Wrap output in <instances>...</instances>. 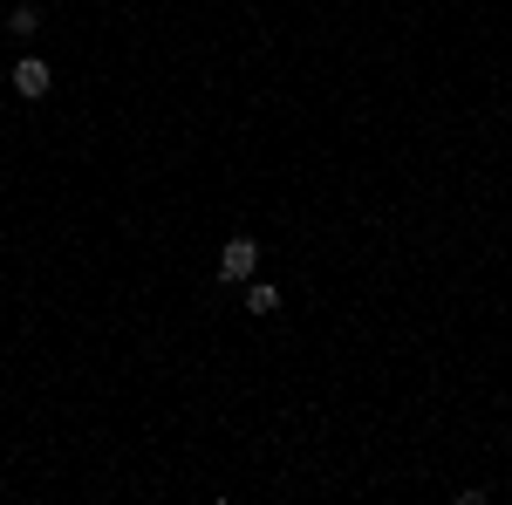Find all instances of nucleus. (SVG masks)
<instances>
[{
    "instance_id": "obj_3",
    "label": "nucleus",
    "mask_w": 512,
    "mask_h": 505,
    "mask_svg": "<svg viewBox=\"0 0 512 505\" xmlns=\"http://www.w3.org/2000/svg\"><path fill=\"white\" fill-rule=\"evenodd\" d=\"M7 28H14L21 41H35V35H41V7H35V0H21V7L7 14Z\"/></svg>"
},
{
    "instance_id": "obj_2",
    "label": "nucleus",
    "mask_w": 512,
    "mask_h": 505,
    "mask_svg": "<svg viewBox=\"0 0 512 505\" xmlns=\"http://www.w3.org/2000/svg\"><path fill=\"white\" fill-rule=\"evenodd\" d=\"M7 76H14V89H21V96H28V103H35V96H48V89H55V69H48V62H41V55H21V62H14V69H7Z\"/></svg>"
},
{
    "instance_id": "obj_4",
    "label": "nucleus",
    "mask_w": 512,
    "mask_h": 505,
    "mask_svg": "<svg viewBox=\"0 0 512 505\" xmlns=\"http://www.w3.org/2000/svg\"><path fill=\"white\" fill-rule=\"evenodd\" d=\"M274 308H280L274 280H246V314H274Z\"/></svg>"
},
{
    "instance_id": "obj_1",
    "label": "nucleus",
    "mask_w": 512,
    "mask_h": 505,
    "mask_svg": "<svg viewBox=\"0 0 512 505\" xmlns=\"http://www.w3.org/2000/svg\"><path fill=\"white\" fill-rule=\"evenodd\" d=\"M253 273H260V239H226V246H219V280H233V287H246V280H253Z\"/></svg>"
}]
</instances>
